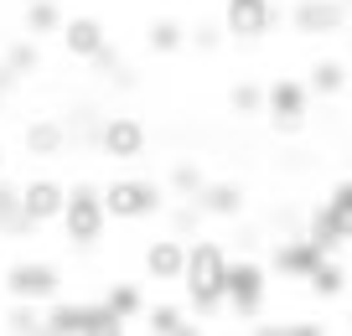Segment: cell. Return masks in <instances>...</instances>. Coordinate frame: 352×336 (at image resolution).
I'll return each mask as SVG.
<instances>
[{
	"label": "cell",
	"instance_id": "obj_1",
	"mask_svg": "<svg viewBox=\"0 0 352 336\" xmlns=\"http://www.w3.org/2000/svg\"><path fill=\"white\" fill-rule=\"evenodd\" d=\"M223 269H228V249L212 238H187V264H182V290H187V305L202 315V321H218L223 315Z\"/></svg>",
	"mask_w": 352,
	"mask_h": 336
},
{
	"label": "cell",
	"instance_id": "obj_2",
	"mask_svg": "<svg viewBox=\"0 0 352 336\" xmlns=\"http://www.w3.org/2000/svg\"><path fill=\"white\" fill-rule=\"evenodd\" d=\"M42 331H52V336H120L124 315L104 300H47Z\"/></svg>",
	"mask_w": 352,
	"mask_h": 336
},
{
	"label": "cell",
	"instance_id": "obj_3",
	"mask_svg": "<svg viewBox=\"0 0 352 336\" xmlns=\"http://www.w3.org/2000/svg\"><path fill=\"white\" fill-rule=\"evenodd\" d=\"M99 197L114 223H145V217L166 212V186L151 176H114L109 186H99Z\"/></svg>",
	"mask_w": 352,
	"mask_h": 336
},
{
	"label": "cell",
	"instance_id": "obj_4",
	"mask_svg": "<svg viewBox=\"0 0 352 336\" xmlns=\"http://www.w3.org/2000/svg\"><path fill=\"white\" fill-rule=\"evenodd\" d=\"M63 233L73 249H99L104 228H109V212H104V197L94 181H73L67 186V202H63Z\"/></svg>",
	"mask_w": 352,
	"mask_h": 336
},
{
	"label": "cell",
	"instance_id": "obj_5",
	"mask_svg": "<svg viewBox=\"0 0 352 336\" xmlns=\"http://www.w3.org/2000/svg\"><path fill=\"white\" fill-rule=\"evenodd\" d=\"M264 290H270V264L249 259V254L228 259V269H223V311H233L239 321H259Z\"/></svg>",
	"mask_w": 352,
	"mask_h": 336
},
{
	"label": "cell",
	"instance_id": "obj_6",
	"mask_svg": "<svg viewBox=\"0 0 352 336\" xmlns=\"http://www.w3.org/2000/svg\"><path fill=\"white\" fill-rule=\"evenodd\" d=\"M0 284H6V295H11V300H36V305H47V300H57V295H63V269H57V264H47V259H16V264H6Z\"/></svg>",
	"mask_w": 352,
	"mask_h": 336
},
{
	"label": "cell",
	"instance_id": "obj_7",
	"mask_svg": "<svg viewBox=\"0 0 352 336\" xmlns=\"http://www.w3.org/2000/svg\"><path fill=\"white\" fill-rule=\"evenodd\" d=\"M306 109H311V88L300 78H275L264 88V114L280 135H300L306 130Z\"/></svg>",
	"mask_w": 352,
	"mask_h": 336
},
{
	"label": "cell",
	"instance_id": "obj_8",
	"mask_svg": "<svg viewBox=\"0 0 352 336\" xmlns=\"http://www.w3.org/2000/svg\"><path fill=\"white\" fill-rule=\"evenodd\" d=\"M223 32L233 36V42H259L270 26L280 21V5L275 0H223Z\"/></svg>",
	"mask_w": 352,
	"mask_h": 336
},
{
	"label": "cell",
	"instance_id": "obj_9",
	"mask_svg": "<svg viewBox=\"0 0 352 336\" xmlns=\"http://www.w3.org/2000/svg\"><path fill=\"white\" fill-rule=\"evenodd\" d=\"M145 145H151V130H145V120H135V114H114V120L99 124V150L109 155V161H140Z\"/></svg>",
	"mask_w": 352,
	"mask_h": 336
},
{
	"label": "cell",
	"instance_id": "obj_10",
	"mask_svg": "<svg viewBox=\"0 0 352 336\" xmlns=\"http://www.w3.org/2000/svg\"><path fill=\"white\" fill-rule=\"evenodd\" d=\"M347 21H352L347 0H296V11H290V26L300 36H337L347 32Z\"/></svg>",
	"mask_w": 352,
	"mask_h": 336
},
{
	"label": "cell",
	"instance_id": "obj_11",
	"mask_svg": "<svg viewBox=\"0 0 352 336\" xmlns=\"http://www.w3.org/2000/svg\"><path fill=\"white\" fill-rule=\"evenodd\" d=\"M63 202H67V181H57V176H32V181H21V207H26V217H32V228L57 223V217H63Z\"/></svg>",
	"mask_w": 352,
	"mask_h": 336
},
{
	"label": "cell",
	"instance_id": "obj_12",
	"mask_svg": "<svg viewBox=\"0 0 352 336\" xmlns=\"http://www.w3.org/2000/svg\"><path fill=\"white\" fill-rule=\"evenodd\" d=\"M321 259H327V249H321L316 238H306V233H300V238L275 243V254H270V269L285 274V280H306V274L316 269Z\"/></svg>",
	"mask_w": 352,
	"mask_h": 336
},
{
	"label": "cell",
	"instance_id": "obj_13",
	"mask_svg": "<svg viewBox=\"0 0 352 336\" xmlns=\"http://www.w3.org/2000/svg\"><path fill=\"white\" fill-rule=\"evenodd\" d=\"M192 202L202 207V217H223V223H239L249 212V192L239 181H202V192Z\"/></svg>",
	"mask_w": 352,
	"mask_h": 336
},
{
	"label": "cell",
	"instance_id": "obj_14",
	"mask_svg": "<svg viewBox=\"0 0 352 336\" xmlns=\"http://www.w3.org/2000/svg\"><path fill=\"white\" fill-rule=\"evenodd\" d=\"M57 36H63V52L73 57V63H88V57L109 42V26H104L99 16H67Z\"/></svg>",
	"mask_w": 352,
	"mask_h": 336
},
{
	"label": "cell",
	"instance_id": "obj_15",
	"mask_svg": "<svg viewBox=\"0 0 352 336\" xmlns=\"http://www.w3.org/2000/svg\"><path fill=\"white\" fill-rule=\"evenodd\" d=\"M182 264H187V238H155L145 243V274H151L155 284H176L182 280Z\"/></svg>",
	"mask_w": 352,
	"mask_h": 336
},
{
	"label": "cell",
	"instance_id": "obj_16",
	"mask_svg": "<svg viewBox=\"0 0 352 336\" xmlns=\"http://www.w3.org/2000/svg\"><path fill=\"white\" fill-rule=\"evenodd\" d=\"M67 140H73V135H67L63 120H32L26 135H21V145H26L32 161H57V155L67 150Z\"/></svg>",
	"mask_w": 352,
	"mask_h": 336
},
{
	"label": "cell",
	"instance_id": "obj_17",
	"mask_svg": "<svg viewBox=\"0 0 352 336\" xmlns=\"http://www.w3.org/2000/svg\"><path fill=\"white\" fill-rule=\"evenodd\" d=\"M26 233H36V228L21 207V186L0 176V238H26Z\"/></svg>",
	"mask_w": 352,
	"mask_h": 336
},
{
	"label": "cell",
	"instance_id": "obj_18",
	"mask_svg": "<svg viewBox=\"0 0 352 336\" xmlns=\"http://www.w3.org/2000/svg\"><path fill=\"white\" fill-rule=\"evenodd\" d=\"M145 52H155V57L187 52V26L176 21V16H155V21L145 26Z\"/></svg>",
	"mask_w": 352,
	"mask_h": 336
},
{
	"label": "cell",
	"instance_id": "obj_19",
	"mask_svg": "<svg viewBox=\"0 0 352 336\" xmlns=\"http://www.w3.org/2000/svg\"><path fill=\"white\" fill-rule=\"evenodd\" d=\"M306 88L321 98H342L347 93V63H337V57H316L306 73Z\"/></svg>",
	"mask_w": 352,
	"mask_h": 336
},
{
	"label": "cell",
	"instance_id": "obj_20",
	"mask_svg": "<svg viewBox=\"0 0 352 336\" xmlns=\"http://www.w3.org/2000/svg\"><path fill=\"white\" fill-rule=\"evenodd\" d=\"M21 21H26V36H57L67 11H63V0H26Z\"/></svg>",
	"mask_w": 352,
	"mask_h": 336
},
{
	"label": "cell",
	"instance_id": "obj_21",
	"mask_svg": "<svg viewBox=\"0 0 352 336\" xmlns=\"http://www.w3.org/2000/svg\"><path fill=\"white\" fill-rule=\"evenodd\" d=\"M145 326H151V336H192V331H202V326H192L187 321V311H182V305H145Z\"/></svg>",
	"mask_w": 352,
	"mask_h": 336
},
{
	"label": "cell",
	"instance_id": "obj_22",
	"mask_svg": "<svg viewBox=\"0 0 352 336\" xmlns=\"http://www.w3.org/2000/svg\"><path fill=\"white\" fill-rule=\"evenodd\" d=\"M306 284H311V295H316V300H337V295L347 290V269H342V264L327 254V259L306 274Z\"/></svg>",
	"mask_w": 352,
	"mask_h": 336
},
{
	"label": "cell",
	"instance_id": "obj_23",
	"mask_svg": "<svg viewBox=\"0 0 352 336\" xmlns=\"http://www.w3.org/2000/svg\"><path fill=\"white\" fill-rule=\"evenodd\" d=\"M202 181H208L202 161H176L171 171H166V192H176V197H197Z\"/></svg>",
	"mask_w": 352,
	"mask_h": 336
},
{
	"label": "cell",
	"instance_id": "obj_24",
	"mask_svg": "<svg viewBox=\"0 0 352 336\" xmlns=\"http://www.w3.org/2000/svg\"><path fill=\"white\" fill-rule=\"evenodd\" d=\"M6 67H11L16 78H32L36 67H42V47H36V36H16V42L6 47Z\"/></svg>",
	"mask_w": 352,
	"mask_h": 336
},
{
	"label": "cell",
	"instance_id": "obj_25",
	"mask_svg": "<svg viewBox=\"0 0 352 336\" xmlns=\"http://www.w3.org/2000/svg\"><path fill=\"white\" fill-rule=\"evenodd\" d=\"M228 109L243 114V120H259V114H264V88L254 83V78H239V83L228 88Z\"/></svg>",
	"mask_w": 352,
	"mask_h": 336
},
{
	"label": "cell",
	"instance_id": "obj_26",
	"mask_svg": "<svg viewBox=\"0 0 352 336\" xmlns=\"http://www.w3.org/2000/svg\"><path fill=\"white\" fill-rule=\"evenodd\" d=\"M104 305H114L124 321H135V315L145 311V290H140L135 280H120V284H109V290H104Z\"/></svg>",
	"mask_w": 352,
	"mask_h": 336
},
{
	"label": "cell",
	"instance_id": "obj_27",
	"mask_svg": "<svg viewBox=\"0 0 352 336\" xmlns=\"http://www.w3.org/2000/svg\"><path fill=\"white\" fill-rule=\"evenodd\" d=\"M6 331H16V336L42 331V305H36V300H11V311H6Z\"/></svg>",
	"mask_w": 352,
	"mask_h": 336
},
{
	"label": "cell",
	"instance_id": "obj_28",
	"mask_svg": "<svg viewBox=\"0 0 352 336\" xmlns=\"http://www.w3.org/2000/svg\"><path fill=\"white\" fill-rule=\"evenodd\" d=\"M171 233L176 238H197L202 233V207L192 202V197H182V202L171 207Z\"/></svg>",
	"mask_w": 352,
	"mask_h": 336
},
{
	"label": "cell",
	"instance_id": "obj_29",
	"mask_svg": "<svg viewBox=\"0 0 352 336\" xmlns=\"http://www.w3.org/2000/svg\"><path fill=\"white\" fill-rule=\"evenodd\" d=\"M223 42H228L223 21H197V26H187V47H192V52H218Z\"/></svg>",
	"mask_w": 352,
	"mask_h": 336
},
{
	"label": "cell",
	"instance_id": "obj_30",
	"mask_svg": "<svg viewBox=\"0 0 352 336\" xmlns=\"http://www.w3.org/2000/svg\"><path fill=\"white\" fill-rule=\"evenodd\" d=\"M254 331H264V336H321L327 326H321V321H306V315H296V321H270V326H254Z\"/></svg>",
	"mask_w": 352,
	"mask_h": 336
},
{
	"label": "cell",
	"instance_id": "obj_31",
	"mask_svg": "<svg viewBox=\"0 0 352 336\" xmlns=\"http://www.w3.org/2000/svg\"><path fill=\"white\" fill-rule=\"evenodd\" d=\"M88 63H94V73H114V67H120V63H124V57H120V47H114V42H104V47H99V52L88 57Z\"/></svg>",
	"mask_w": 352,
	"mask_h": 336
},
{
	"label": "cell",
	"instance_id": "obj_32",
	"mask_svg": "<svg viewBox=\"0 0 352 336\" xmlns=\"http://www.w3.org/2000/svg\"><path fill=\"white\" fill-rule=\"evenodd\" d=\"M16 83H21V78H16V73H11V67H6V63H0V93H11V88H16Z\"/></svg>",
	"mask_w": 352,
	"mask_h": 336
},
{
	"label": "cell",
	"instance_id": "obj_33",
	"mask_svg": "<svg viewBox=\"0 0 352 336\" xmlns=\"http://www.w3.org/2000/svg\"><path fill=\"white\" fill-rule=\"evenodd\" d=\"M6 166H11V161H6V145H0V176H6Z\"/></svg>",
	"mask_w": 352,
	"mask_h": 336
},
{
	"label": "cell",
	"instance_id": "obj_34",
	"mask_svg": "<svg viewBox=\"0 0 352 336\" xmlns=\"http://www.w3.org/2000/svg\"><path fill=\"white\" fill-rule=\"evenodd\" d=\"M347 52H352V21H347Z\"/></svg>",
	"mask_w": 352,
	"mask_h": 336
},
{
	"label": "cell",
	"instance_id": "obj_35",
	"mask_svg": "<svg viewBox=\"0 0 352 336\" xmlns=\"http://www.w3.org/2000/svg\"><path fill=\"white\" fill-rule=\"evenodd\" d=\"M0 104H6V93H0Z\"/></svg>",
	"mask_w": 352,
	"mask_h": 336
},
{
	"label": "cell",
	"instance_id": "obj_36",
	"mask_svg": "<svg viewBox=\"0 0 352 336\" xmlns=\"http://www.w3.org/2000/svg\"><path fill=\"white\" fill-rule=\"evenodd\" d=\"M347 11H352V0H347Z\"/></svg>",
	"mask_w": 352,
	"mask_h": 336
},
{
	"label": "cell",
	"instance_id": "obj_37",
	"mask_svg": "<svg viewBox=\"0 0 352 336\" xmlns=\"http://www.w3.org/2000/svg\"><path fill=\"white\" fill-rule=\"evenodd\" d=\"M347 326H352V315H347Z\"/></svg>",
	"mask_w": 352,
	"mask_h": 336
}]
</instances>
